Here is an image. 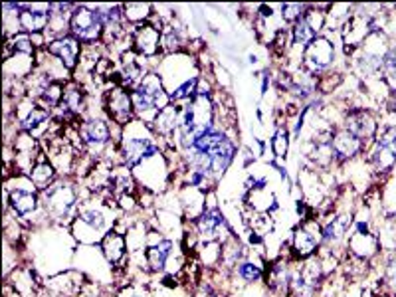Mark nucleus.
Wrapping results in <instances>:
<instances>
[{
    "mask_svg": "<svg viewBox=\"0 0 396 297\" xmlns=\"http://www.w3.org/2000/svg\"><path fill=\"white\" fill-rule=\"evenodd\" d=\"M234 155V143L222 131L214 129L192 143V147L187 151V161L191 164V171L205 175L208 180H216L228 171Z\"/></svg>",
    "mask_w": 396,
    "mask_h": 297,
    "instance_id": "obj_1",
    "label": "nucleus"
},
{
    "mask_svg": "<svg viewBox=\"0 0 396 297\" xmlns=\"http://www.w3.org/2000/svg\"><path fill=\"white\" fill-rule=\"evenodd\" d=\"M129 127L133 133L131 135H123L121 139V145H119V151H121V157H123V163L127 164L129 169H135L137 164L145 163L149 159H153L155 155H159V145L155 143L153 135L149 131L147 135H139L137 129H139V119L131 121Z\"/></svg>",
    "mask_w": 396,
    "mask_h": 297,
    "instance_id": "obj_2",
    "label": "nucleus"
},
{
    "mask_svg": "<svg viewBox=\"0 0 396 297\" xmlns=\"http://www.w3.org/2000/svg\"><path fill=\"white\" fill-rule=\"evenodd\" d=\"M70 34L75 40H79L82 46L89 48V46L100 44V40L105 34V24L97 12V6L77 4V8L72 12V20H70Z\"/></svg>",
    "mask_w": 396,
    "mask_h": 297,
    "instance_id": "obj_3",
    "label": "nucleus"
},
{
    "mask_svg": "<svg viewBox=\"0 0 396 297\" xmlns=\"http://www.w3.org/2000/svg\"><path fill=\"white\" fill-rule=\"evenodd\" d=\"M40 202L44 207L46 214H50L52 220L64 222V220L72 218L75 204H77V196H75L74 186L70 182L58 180L40 193Z\"/></svg>",
    "mask_w": 396,
    "mask_h": 297,
    "instance_id": "obj_4",
    "label": "nucleus"
},
{
    "mask_svg": "<svg viewBox=\"0 0 396 297\" xmlns=\"http://www.w3.org/2000/svg\"><path fill=\"white\" fill-rule=\"evenodd\" d=\"M370 163L377 173H388L396 164V125L382 127L375 147L370 151Z\"/></svg>",
    "mask_w": 396,
    "mask_h": 297,
    "instance_id": "obj_5",
    "label": "nucleus"
},
{
    "mask_svg": "<svg viewBox=\"0 0 396 297\" xmlns=\"http://www.w3.org/2000/svg\"><path fill=\"white\" fill-rule=\"evenodd\" d=\"M103 105H105V111L109 119L117 125H129L131 121H135V109H133V99H131V91L125 89L123 86H115L111 88L107 93H105V99H103Z\"/></svg>",
    "mask_w": 396,
    "mask_h": 297,
    "instance_id": "obj_6",
    "label": "nucleus"
},
{
    "mask_svg": "<svg viewBox=\"0 0 396 297\" xmlns=\"http://www.w3.org/2000/svg\"><path fill=\"white\" fill-rule=\"evenodd\" d=\"M133 50L145 59H153L162 52V28L153 22L135 26L131 32Z\"/></svg>",
    "mask_w": 396,
    "mask_h": 297,
    "instance_id": "obj_7",
    "label": "nucleus"
},
{
    "mask_svg": "<svg viewBox=\"0 0 396 297\" xmlns=\"http://www.w3.org/2000/svg\"><path fill=\"white\" fill-rule=\"evenodd\" d=\"M303 70H305V74L308 75H317L325 72L329 66H331V61L335 59V48L331 44V40H327V38H323V36H317L311 46H309L308 50L303 52Z\"/></svg>",
    "mask_w": 396,
    "mask_h": 297,
    "instance_id": "obj_8",
    "label": "nucleus"
},
{
    "mask_svg": "<svg viewBox=\"0 0 396 297\" xmlns=\"http://www.w3.org/2000/svg\"><path fill=\"white\" fill-rule=\"evenodd\" d=\"M46 52L58 59L59 64H64L68 72H75L77 64L82 61L79 58L84 54V46L79 44V40H75L72 34H66L62 38L50 40L46 46Z\"/></svg>",
    "mask_w": 396,
    "mask_h": 297,
    "instance_id": "obj_9",
    "label": "nucleus"
},
{
    "mask_svg": "<svg viewBox=\"0 0 396 297\" xmlns=\"http://www.w3.org/2000/svg\"><path fill=\"white\" fill-rule=\"evenodd\" d=\"M77 133H79V139H82V143L88 147L89 153H95V155L102 153L103 148L109 145V141H111L109 123L102 117L86 119V121L79 125Z\"/></svg>",
    "mask_w": 396,
    "mask_h": 297,
    "instance_id": "obj_10",
    "label": "nucleus"
},
{
    "mask_svg": "<svg viewBox=\"0 0 396 297\" xmlns=\"http://www.w3.org/2000/svg\"><path fill=\"white\" fill-rule=\"evenodd\" d=\"M52 4H22V12L18 16V24L24 34L38 36L44 34L50 26Z\"/></svg>",
    "mask_w": 396,
    "mask_h": 297,
    "instance_id": "obj_11",
    "label": "nucleus"
},
{
    "mask_svg": "<svg viewBox=\"0 0 396 297\" xmlns=\"http://www.w3.org/2000/svg\"><path fill=\"white\" fill-rule=\"evenodd\" d=\"M323 242V228H319V224L305 222L303 226H299L294 234V250L299 258L308 260L311 258L315 250L319 248V244Z\"/></svg>",
    "mask_w": 396,
    "mask_h": 297,
    "instance_id": "obj_12",
    "label": "nucleus"
},
{
    "mask_svg": "<svg viewBox=\"0 0 396 297\" xmlns=\"http://www.w3.org/2000/svg\"><path fill=\"white\" fill-rule=\"evenodd\" d=\"M345 129L351 131L355 137H359L365 143V139H373L377 135L379 123H377V117L368 109H352V111L347 113Z\"/></svg>",
    "mask_w": 396,
    "mask_h": 297,
    "instance_id": "obj_13",
    "label": "nucleus"
},
{
    "mask_svg": "<svg viewBox=\"0 0 396 297\" xmlns=\"http://www.w3.org/2000/svg\"><path fill=\"white\" fill-rule=\"evenodd\" d=\"M196 228H198V234L202 240L216 242L222 238V232L228 230V224H226V218L222 216L218 208H210V210H205L200 214V218L196 220Z\"/></svg>",
    "mask_w": 396,
    "mask_h": 297,
    "instance_id": "obj_14",
    "label": "nucleus"
},
{
    "mask_svg": "<svg viewBox=\"0 0 396 297\" xmlns=\"http://www.w3.org/2000/svg\"><path fill=\"white\" fill-rule=\"evenodd\" d=\"M331 147H333V153H335V159L347 161V159L357 157L363 151L365 143L343 127V129H337L335 133L331 135Z\"/></svg>",
    "mask_w": 396,
    "mask_h": 297,
    "instance_id": "obj_15",
    "label": "nucleus"
},
{
    "mask_svg": "<svg viewBox=\"0 0 396 297\" xmlns=\"http://www.w3.org/2000/svg\"><path fill=\"white\" fill-rule=\"evenodd\" d=\"M36 191L38 189L16 186L12 191H6V200H8V204L12 207V210L18 216H28L40 204V198H38Z\"/></svg>",
    "mask_w": 396,
    "mask_h": 297,
    "instance_id": "obj_16",
    "label": "nucleus"
},
{
    "mask_svg": "<svg viewBox=\"0 0 396 297\" xmlns=\"http://www.w3.org/2000/svg\"><path fill=\"white\" fill-rule=\"evenodd\" d=\"M58 107L59 111L64 113V117H77L84 111V107H86V91H84V88L77 82L66 84L64 97H62V104Z\"/></svg>",
    "mask_w": 396,
    "mask_h": 297,
    "instance_id": "obj_17",
    "label": "nucleus"
},
{
    "mask_svg": "<svg viewBox=\"0 0 396 297\" xmlns=\"http://www.w3.org/2000/svg\"><path fill=\"white\" fill-rule=\"evenodd\" d=\"M102 250L105 260L111 264V266H119L123 260H125V253H127V242L125 238L121 236L119 232L111 230L107 232L102 240Z\"/></svg>",
    "mask_w": 396,
    "mask_h": 297,
    "instance_id": "obj_18",
    "label": "nucleus"
},
{
    "mask_svg": "<svg viewBox=\"0 0 396 297\" xmlns=\"http://www.w3.org/2000/svg\"><path fill=\"white\" fill-rule=\"evenodd\" d=\"M171 253H173V242H171V240L161 238L157 244L147 242L145 260H147L149 269H151V271H161V269H164L169 258H171Z\"/></svg>",
    "mask_w": 396,
    "mask_h": 297,
    "instance_id": "obj_19",
    "label": "nucleus"
},
{
    "mask_svg": "<svg viewBox=\"0 0 396 297\" xmlns=\"http://www.w3.org/2000/svg\"><path fill=\"white\" fill-rule=\"evenodd\" d=\"M351 224H352V218L351 216H347V214H343V216H335L331 222L323 226V244H325L327 248H333V246L341 244V242L345 240V236H347V232H349Z\"/></svg>",
    "mask_w": 396,
    "mask_h": 297,
    "instance_id": "obj_20",
    "label": "nucleus"
},
{
    "mask_svg": "<svg viewBox=\"0 0 396 297\" xmlns=\"http://www.w3.org/2000/svg\"><path fill=\"white\" fill-rule=\"evenodd\" d=\"M178 117H180L178 105L176 104L167 105L161 113L157 115L155 123L151 125L153 133L161 135V137H171V135L176 133V129H178Z\"/></svg>",
    "mask_w": 396,
    "mask_h": 297,
    "instance_id": "obj_21",
    "label": "nucleus"
},
{
    "mask_svg": "<svg viewBox=\"0 0 396 297\" xmlns=\"http://www.w3.org/2000/svg\"><path fill=\"white\" fill-rule=\"evenodd\" d=\"M292 280H294V276H292L287 264L278 262L276 266L272 267V271H270L267 285H270L276 294H279V296H285V294L292 291Z\"/></svg>",
    "mask_w": 396,
    "mask_h": 297,
    "instance_id": "obj_22",
    "label": "nucleus"
},
{
    "mask_svg": "<svg viewBox=\"0 0 396 297\" xmlns=\"http://www.w3.org/2000/svg\"><path fill=\"white\" fill-rule=\"evenodd\" d=\"M30 182H32V186H36L38 191H46L48 186H52L56 180V171H54V166L48 163V161H42V163L34 164L32 166V171H30Z\"/></svg>",
    "mask_w": 396,
    "mask_h": 297,
    "instance_id": "obj_23",
    "label": "nucleus"
},
{
    "mask_svg": "<svg viewBox=\"0 0 396 297\" xmlns=\"http://www.w3.org/2000/svg\"><path fill=\"white\" fill-rule=\"evenodd\" d=\"M123 16H125V22H131L135 26H139V24H145L149 20H153L155 12H153L151 4H125Z\"/></svg>",
    "mask_w": 396,
    "mask_h": 297,
    "instance_id": "obj_24",
    "label": "nucleus"
},
{
    "mask_svg": "<svg viewBox=\"0 0 396 297\" xmlns=\"http://www.w3.org/2000/svg\"><path fill=\"white\" fill-rule=\"evenodd\" d=\"M315 38H317V34L309 28V24L303 20V18H301L297 24H294V28H292V46L299 48V50H301V54L308 50Z\"/></svg>",
    "mask_w": 396,
    "mask_h": 297,
    "instance_id": "obj_25",
    "label": "nucleus"
},
{
    "mask_svg": "<svg viewBox=\"0 0 396 297\" xmlns=\"http://www.w3.org/2000/svg\"><path fill=\"white\" fill-rule=\"evenodd\" d=\"M182 48V36H180V28H176L175 24H167L162 30V52L173 56L178 54Z\"/></svg>",
    "mask_w": 396,
    "mask_h": 297,
    "instance_id": "obj_26",
    "label": "nucleus"
},
{
    "mask_svg": "<svg viewBox=\"0 0 396 297\" xmlns=\"http://www.w3.org/2000/svg\"><path fill=\"white\" fill-rule=\"evenodd\" d=\"M287 148H290V133L285 127H278L272 137V151H274L276 159H285Z\"/></svg>",
    "mask_w": 396,
    "mask_h": 297,
    "instance_id": "obj_27",
    "label": "nucleus"
},
{
    "mask_svg": "<svg viewBox=\"0 0 396 297\" xmlns=\"http://www.w3.org/2000/svg\"><path fill=\"white\" fill-rule=\"evenodd\" d=\"M281 18L287 22V24H297L305 12H308V4H281Z\"/></svg>",
    "mask_w": 396,
    "mask_h": 297,
    "instance_id": "obj_28",
    "label": "nucleus"
},
{
    "mask_svg": "<svg viewBox=\"0 0 396 297\" xmlns=\"http://www.w3.org/2000/svg\"><path fill=\"white\" fill-rule=\"evenodd\" d=\"M238 274H240V278L244 280V282L248 283H256L262 280V276H264V271H262V267L258 266V264H252V262H242V264H238Z\"/></svg>",
    "mask_w": 396,
    "mask_h": 297,
    "instance_id": "obj_29",
    "label": "nucleus"
},
{
    "mask_svg": "<svg viewBox=\"0 0 396 297\" xmlns=\"http://www.w3.org/2000/svg\"><path fill=\"white\" fill-rule=\"evenodd\" d=\"M382 70L386 74V79L396 86V46H393L386 54H384V59H382Z\"/></svg>",
    "mask_w": 396,
    "mask_h": 297,
    "instance_id": "obj_30",
    "label": "nucleus"
},
{
    "mask_svg": "<svg viewBox=\"0 0 396 297\" xmlns=\"http://www.w3.org/2000/svg\"><path fill=\"white\" fill-rule=\"evenodd\" d=\"M82 222L88 224L89 228H93V230H100L103 226V214L102 212H97V210L84 212V214H82Z\"/></svg>",
    "mask_w": 396,
    "mask_h": 297,
    "instance_id": "obj_31",
    "label": "nucleus"
},
{
    "mask_svg": "<svg viewBox=\"0 0 396 297\" xmlns=\"http://www.w3.org/2000/svg\"><path fill=\"white\" fill-rule=\"evenodd\" d=\"M386 282H388L390 289L395 291V296H396V252H395V256L390 258L388 267H386Z\"/></svg>",
    "mask_w": 396,
    "mask_h": 297,
    "instance_id": "obj_32",
    "label": "nucleus"
},
{
    "mask_svg": "<svg viewBox=\"0 0 396 297\" xmlns=\"http://www.w3.org/2000/svg\"><path fill=\"white\" fill-rule=\"evenodd\" d=\"M127 297H147V296H143V294H139V291H133V289H129V291H127Z\"/></svg>",
    "mask_w": 396,
    "mask_h": 297,
    "instance_id": "obj_33",
    "label": "nucleus"
}]
</instances>
